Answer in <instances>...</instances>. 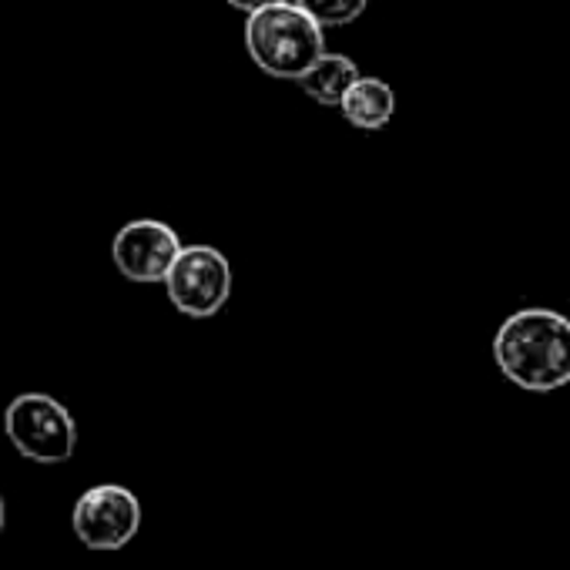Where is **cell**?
<instances>
[{
	"label": "cell",
	"mask_w": 570,
	"mask_h": 570,
	"mask_svg": "<svg viewBox=\"0 0 570 570\" xmlns=\"http://www.w3.org/2000/svg\"><path fill=\"white\" fill-rule=\"evenodd\" d=\"M326 28L293 0L268 4L245 21V48L252 61L282 81H299L326 55Z\"/></svg>",
	"instance_id": "cell-2"
},
{
	"label": "cell",
	"mask_w": 570,
	"mask_h": 570,
	"mask_svg": "<svg viewBox=\"0 0 570 570\" xmlns=\"http://www.w3.org/2000/svg\"><path fill=\"white\" fill-rule=\"evenodd\" d=\"M500 373L527 393H553L570 383V320L553 309H520L493 336Z\"/></svg>",
	"instance_id": "cell-1"
},
{
	"label": "cell",
	"mask_w": 570,
	"mask_h": 570,
	"mask_svg": "<svg viewBox=\"0 0 570 570\" xmlns=\"http://www.w3.org/2000/svg\"><path fill=\"white\" fill-rule=\"evenodd\" d=\"M360 78V68L353 65V58L346 55H323L296 85L316 101V105H326V108H340L346 91L356 85Z\"/></svg>",
	"instance_id": "cell-8"
},
{
	"label": "cell",
	"mask_w": 570,
	"mask_h": 570,
	"mask_svg": "<svg viewBox=\"0 0 570 570\" xmlns=\"http://www.w3.org/2000/svg\"><path fill=\"white\" fill-rule=\"evenodd\" d=\"M181 252V238L171 225L158 218H135L118 228L111 242L115 268L131 282H165L175 258Z\"/></svg>",
	"instance_id": "cell-6"
},
{
	"label": "cell",
	"mask_w": 570,
	"mask_h": 570,
	"mask_svg": "<svg viewBox=\"0 0 570 570\" xmlns=\"http://www.w3.org/2000/svg\"><path fill=\"white\" fill-rule=\"evenodd\" d=\"M4 523H8V500L0 493V533H4Z\"/></svg>",
	"instance_id": "cell-11"
},
{
	"label": "cell",
	"mask_w": 570,
	"mask_h": 570,
	"mask_svg": "<svg viewBox=\"0 0 570 570\" xmlns=\"http://www.w3.org/2000/svg\"><path fill=\"white\" fill-rule=\"evenodd\" d=\"M141 527V503L121 483H98L85 490L71 510L75 537L98 553L121 550L135 540Z\"/></svg>",
	"instance_id": "cell-5"
},
{
	"label": "cell",
	"mask_w": 570,
	"mask_h": 570,
	"mask_svg": "<svg viewBox=\"0 0 570 570\" xmlns=\"http://www.w3.org/2000/svg\"><path fill=\"white\" fill-rule=\"evenodd\" d=\"M343 118L363 131H380L393 121L396 115V95L386 81L380 78H356V85L346 91L343 105H340Z\"/></svg>",
	"instance_id": "cell-7"
},
{
	"label": "cell",
	"mask_w": 570,
	"mask_h": 570,
	"mask_svg": "<svg viewBox=\"0 0 570 570\" xmlns=\"http://www.w3.org/2000/svg\"><path fill=\"white\" fill-rule=\"evenodd\" d=\"M8 443L31 463L58 466L78 450V423L65 403L48 393H21L4 410Z\"/></svg>",
	"instance_id": "cell-3"
},
{
	"label": "cell",
	"mask_w": 570,
	"mask_h": 570,
	"mask_svg": "<svg viewBox=\"0 0 570 570\" xmlns=\"http://www.w3.org/2000/svg\"><path fill=\"white\" fill-rule=\"evenodd\" d=\"M225 4L235 8V11L255 14V11H262V8H268V4H282V0H225Z\"/></svg>",
	"instance_id": "cell-10"
},
{
	"label": "cell",
	"mask_w": 570,
	"mask_h": 570,
	"mask_svg": "<svg viewBox=\"0 0 570 570\" xmlns=\"http://www.w3.org/2000/svg\"><path fill=\"white\" fill-rule=\"evenodd\" d=\"M299 4L306 14H313L323 28H343V24H353L370 0H293Z\"/></svg>",
	"instance_id": "cell-9"
},
{
	"label": "cell",
	"mask_w": 570,
	"mask_h": 570,
	"mask_svg": "<svg viewBox=\"0 0 570 570\" xmlns=\"http://www.w3.org/2000/svg\"><path fill=\"white\" fill-rule=\"evenodd\" d=\"M168 299L191 320H208L225 309L232 296V265L212 245H181L171 272L165 275Z\"/></svg>",
	"instance_id": "cell-4"
}]
</instances>
